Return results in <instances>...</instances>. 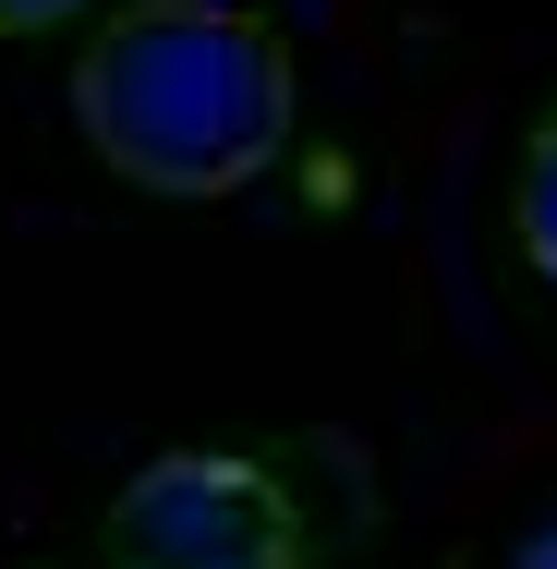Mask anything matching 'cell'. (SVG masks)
Segmentation results:
<instances>
[{
  "label": "cell",
  "mask_w": 557,
  "mask_h": 569,
  "mask_svg": "<svg viewBox=\"0 0 557 569\" xmlns=\"http://www.w3.org/2000/svg\"><path fill=\"white\" fill-rule=\"evenodd\" d=\"M73 110L110 170L158 194H230L291 133V49L242 0H121L73 49Z\"/></svg>",
  "instance_id": "1"
},
{
  "label": "cell",
  "mask_w": 557,
  "mask_h": 569,
  "mask_svg": "<svg viewBox=\"0 0 557 569\" xmlns=\"http://www.w3.org/2000/svg\"><path fill=\"white\" fill-rule=\"evenodd\" d=\"M110 569H304V521L267 460L230 449H170L110 497Z\"/></svg>",
  "instance_id": "2"
},
{
  "label": "cell",
  "mask_w": 557,
  "mask_h": 569,
  "mask_svg": "<svg viewBox=\"0 0 557 569\" xmlns=\"http://www.w3.org/2000/svg\"><path fill=\"white\" fill-rule=\"evenodd\" d=\"M509 219H521V254L557 279V98L534 110V133H521V182H509Z\"/></svg>",
  "instance_id": "3"
},
{
  "label": "cell",
  "mask_w": 557,
  "mask_h": 569,
  "mask_svg": "<svg viewBox=\"0 0 557 569\" xmlns=\"http://www.w3.org/2000/svg\"><path fill=\"white\" fill-rule=\"evenodd\" d=\"M448 569H557V521H534V533H509V546H460Z\"/></svg>",
  "instance_id": "4"
},
{
  "label": "cell",
  "mask_w": 557,
  "mask_h": 569,
  "mask_svg": "<svg viewBox=\"0 0 557 569\" xmlns=\"http://www.w3.org/2000/svg\"><path fill=\"white\" fill-rule=\"evenodd\" d=\"M73 0H0V24H61Z\"/></svg>",
  "instance_id": "5"
}]
</instances>
